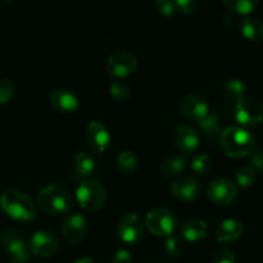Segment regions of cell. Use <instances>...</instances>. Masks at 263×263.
Returning <instances> with one entry per match:
<instances>
[{
	"label": "cell",
	"mask_w": 263,
	"mask_h": 263,
	"mask_svg": "<svg viewBox=\"0 0 263 263\" xmlns=\"http://www.w3.org/2000/svg\"><path fill=\"white\" fill-rule=\"evenodd\" d=\"M221 148L231 158H244L253 153L256 139L243 127H228L220 134Z\"/></svg>",
	"instance_id": "2"
},
{
	"label": "cell",
	"mask_w": 263,
	"mask_h": 263,
	"mask_svg": "<svg viewBox=\"0 0 263 263\" xmlns=\"http://www.w3.org/2000/svg\"><path fill=\"white\" fill-rule=\"evenodd\" d=\"M177 225V218L171 210L158 207L149 211L145 216V226L153 235L170 236L174 234Z\"/></svg>",
	"instance_id": "5"
},
{
	"label": "cell",
	"mask_w": 263,
	"mask_h": 263,
	"mask_svg": "<svg viewBox=\"0 0 263 263\" xmlns=\"http://www.w3.org/2000/svg\"><path fill=\"white\" fill-rule=\"evenodd\" d=\"M199 126L210 136H217L218 134H221L220 120L216 115H208L204 120L200 121Z\"/></svg>",
	"instance_id": "27"
},
{
	"label": "cell",
	"mask_w": 263,
	"mask_h": 263,
	"mask_svg": "<svg viewBox=\"0 0 263 263\" xmlns=\"http://www.w3.org/2000/svg\"><path fill=\"white\" fill-rule=\"evenodd\" d=\"M138 67V59L131 51L120 50L113 53L107 61L108 74L116 79H123L133 73Z\"/></svg>",
	"instance_id": "8"
},
{
	"label": "cell",
	"mask_w": 263,
	"mask_h": 263,
	"mask_svg": "<svg viewBox=\"0 0 263 263\" xmlns=\"http://www.w3.org/2000/svg\"><path fill=\"white\" fill-rule=\"evenodd\" d=\"M240 30L244 37L248 39L249 41H254V43L263 41V22L258 18H244Z\"/></svg>",
	"instance_id": "20"
},
{
	"label": "cell",
	"mask_w": 263,
	"mask_h": 263,
	"mask_svg": "<svg viewBox=\"0 0 263 263\" xmlns=\"http://www.w3.org/2000/svg\"><path fill=\"white\" fill-rule=\"evenodd\" d=\"M87 230H89V226H87L86 218L79 213L69 215L62 225V235L64 240L69 244H77L84 240Z\"/></svg>",
	"instance_id": "13"
},
{
	"label": "cell",
	"mask_w": 263,
	"mask_h": 263,
	"mask_svg": "<svg viewBox=\"0 0 263 263\" xmlns=\"http://www.w3.org/2000/svg\"><path fill=\"white\" fill-rule=\"evenodd\" d=\"M109 94L116 102H126L130 98V89L126 84L121 81H113L109 85Z\"/></svg>",
	"instance_id": "28"
},
{
	"label": "cell",
	"mask_w": 263,
	"mask_h": 263,
	"mask_svg": "<svg viewBox=\"0 0 263 263\" xmlns=\"http://www.w3.org/2000/svg\"><path fill=\"white\" fill-rule=\"evenodd\" d=\"M76 199L80 207L85 211L94 212L100 210L107 202V190L97 180L86 179L77 186Z\"/></svg>",
	"instance_id": "4"
},
{
	"label": "cell",
	"mask_w": 263,
	"mask_h": 263,
	"mask_svg": "<svg viewBox=\"0 0 263 263\" xmlns=\"http://www.w3.org/2000/svg\"><path fill=\"white\" fill-rule=\"evenodd\" d=\"M208 234V225L205 221L199 218H192L187 220L181 226V235L187 241H200L204 239Z\"/></svg>",
	"instance_id": "19"
},
{
	"label": "cell",
	"mask_w": 263,
	"mask_h": 263,
	"mask_svg": "<svg viewBox=\"0 0 263 263\" xmlns=\"http://www.w3.org/2000/svg\"><path fill=\"white\" fill-rule=\"evenodd\" d=\"M73 197L67 189L59 185L43 187L37 195V205L49 215H64L73 208Z\"/></svg>",
	"instance_id": "3"
},
{
	"label": "cell",
	"mask_w": 263,
	"mask_h": 263,
	"mask_svg": "<svg viewBox=\"0 0 263 263\" xmlns=\"http://www.w3.org/2000/svg\"><path fill=\"white\" fill-rule=\"evenodd\" d=\"M170 190L175 199L180 202H193L200 197L202 185L193 176H182L172 182Z\"/></svg>",
	"instance_id": "12"
},
{
	"label": "cell",
	"mask_w": 263,
	"mask_h": 263,
	"mask_svg": "<svg viewBox=\"0 0 263 263\" xmlns=\"http://www.w3.org/2000/svg\"><path fill=\"white\" fill-rule=\"evenodd\" d=\"M235 120L241 126H257L263 121V104L254 98H244L235 104Z\"/></svg>",
	"instance_id": "7"
},
{
	"label": "cell",
	"mask_w": 263,
	"mask_h": 263,
	"mask_svg": "<svg viewBox=\"0 0 263 263\" xmlns=\"http://www.w3.org/2000/svg\"><path fill=\"white\" fill-rule=\"evenodd\" d=\"M74 171L81 176H90L95 170V161L86 152H79L73 159Z\"/></svg>",
	"instance_id": "22"
},
{
	"label": "cell",
	"mask_w": 263,
	"mask_h": 263,
	"mask_svg": "<svg viewBox=\"0 0 263 263\" xmlns=\"http://www.w3.org/2000/svg\"><path fill=\"white\" fill-rule=\"evenodd\" d=\"M186 167V158L182 156H171L163 161L161 172L166 177H174L181 174Z\"/></svg>",
	"instance_id": "21"
},
{
	"label": "cell",
	"mask_w": 263,
	"mask_h": 263,
	"mask_svg": "<svg viewBox=\"0 0 263 263\" xmlns=\"http://www.w3.org/2000/svg\"><path fill=\"white\" fill-rule=\"evenodd\" d=\"M235 179L239 186L243 187V189H249L256 182L257 171L252 166H243L238 170Z\"/></svg>",
	"instance_id": "26"
},
{
	"label": "cell",
	"mask_w": 263,
	"mask_h": 263,
	"mask_svg": "<svg viewBox=\"0 0 263 263\" xmlns=\"http://www.w3.org/2000/svg\"><path fill=\"white\" fill-rule=\"evenodd\" d=\"M225 90V94L228 95L230 99L235 100L236 103L240 102L241 99H244V95H246L247 86L241 80L239 79H231L223 86Z\"/></svg>",
	"instance_id": "25"
},
{
	"label": "cell",
	"mask_w": 263,
	"mask_h": 263,
	"mask_svg": "<svg viewBox=\"0 0 263 263\" xmlns=\"http://www.w3.org/2000/svg\"><path fill=\"white\" fill-rule=\"evenodd\" d=\"M144 235V221L136 213H126L118 223V236L126 244H136Z\"/></svg>",
	"instance_id": "10"
},
{
	"label": "cell",
	"mask_w": 263,
	"mask_h": 263,
	"mask_svg": "<svg viewBox=\"0 0 263 263\" xmlns=\"http://www.w3.org/2000/svg\"><path fill=\"white\" fill-rule=\"evenodd\" d=\"M0 208L13 220L30 222L36 217V204L30 195L20 190L8 189L0 195Z\"/></svg>",
	"instance_id": "1"
},
{
	"label": "cell",
	"mask_w": 263,
	"mask_h": 263,
	"mask_svg": "<svg viewBox=\"0 0 263 263\" xmlns=\"http://www.w3.org/2000/svg\"><path fill=\"white\" fill-rule=\"evenodd\" d=\"M252 167H253L256 171L263 172V152H256V153H252Z\"/></svg>",
	"instance_id": "36"
},
{
	"label": "cell",
	"mask_w": 263,
	"mask_h": 263,
	"mask_svg": "<svg viewBox=\"0 0 263 263\" xmlns=\"http://www.w3.org/2000/svg\"><path fill=\"white\" fill-rule=\"evenodd\" d=\"M112 263H133V257H131L130 252L126 249H121L117 253L113 256Z\"/></svg>",
	"instance_id": "35"
},
{
	"label": "cell",
	"mask_w": 263,
	"mask_h": 263,
	"mask_svg": "<svg viewBox=\"0 0 263 263\" xmlns=\"http://www.w3.org/2000/svg\"><path fill=\"white\" fill-rule=\"evenodd\" d=\"M193 171L197 175H205L211 168V158L207 154H198L193 158L192 163H190Z\"/></svg>",
	"instance_id": "29"
},
{
	"label": "cell",
	"mask_w": 263,
	"mask_h": 263,
	"mask_svg": "<svg viewBox=\"0 0 263 263\" xmlns=\"http://www.w3.org/2000/svg\"><path fill=\"white\" fill-rule=\"evenodd\" d=\"M166 252L170 257L176 258V257L181 256V253L184 252V244H182V241L177 236H167Z\"/></svg>",
	"instance_id": "31"
},
{
	"label": "cell",
	"mask_w": 263,
	"mask_h": 263,
	"mask_svg": "<svg viewBox=\"0 0 263 263\" xmlns=\"http://www.w3.org/2000/svg\"><path fill=\"white\" fill-rule=\"evenodd\" d=\"M74 263H94V261L89 258V257H82V258H79Z\"/></svg>",
	"instance_id": "37"
},
{
	"label": "cell",
	"mask_w": 263,
	"mask_h": 263,
	"mask_svg": "<svg viewBox=\"0 0 263 263\" xmlns=\"http://www.w3.org/2000/svg\"><path fill=\"white\" fill-rule=\"evenodd\" d=\"M86 141L90 148L97 153H104L109 149L110 146V134L108 128L99 121H92L87 125L86 133Z\"/></svg>",
	"instance_id": "14"
},
{
	"label": "cell",
	"mask_w": 263,
	"mask_h": 263,
	"mask_svg": "<svg viewBox=\"0 0 263 263\" xmlns=\"http://www.w3.org/2000/svg\"><path fill=\"white\" fill-rule=\"evenodd\" d=\"M181 110L185 117L199 123L210 115V105L207 99L202 95L190 94L182 99Z\"/></svg>",
	"instance_id": "15"
},
{
	"label": "cell",
	"mask_w": 263,
	"mask_h": 263,
	"mask_svg": "<svg viewBox=\"0 0 263 263\" xmlns=\"http://www.w3.org/2000/svg\"><path fill=\"white\" fill-rule=\"evenodd\" d=\"M176 13L180 14H190L195 9L197 0H174Z\"/></svg>",
	"instance_id": "34"
},
{
	"label": "cell",
	"mask_w": 263,
	"mask_h": 263,
	"mask_svg": "<svg viewBox=\"0 0 263 263\" xmlns=\"http://www.w3.org/2000/svg\"><path fill=\"white\" fill-rule=\"evenodd\" d=\"M236 195H238V189L230 180H212L207 186V197L215 204L229 205L234 202Z\"/></svg>",
	"instance_id": "11"
},
{
	"label": "cell",
	"mask_w": 263,
	"mask_h": 263,
	"mask_svg": "<svg viewBox=\"0 0 263 263\" xmlns=\"http://www.w3.org/2000/svg\"><path fill=\"white\" fill-rule=\"evenodd\" d=\"M51 107L61 113H73L79 108L80 102L73 91L67 89H57L49 97Z\"/></svg>",
	"instance_id": "17"
},
{
	"label": "cell",
	"mask_w": 263,
	"mask_h": 263,
	"mask_svg": "<svg viewBox=\"0 0 263 263\" xmlns=\"http://www.w3.org/2000/svg\"><path fill=\"white\" fill-rule=\"evenodd\" d=\"M0 247L9 256L12 263L30 262V254L25 239L15 230L7 229L0 234Z\"/></svg>",
	"instance_id": "6"
},
{
	"label": "cell",
	"mask_w": 263,
	"mask_h": 263,
	"mask_svg": "<svg viewBox=\"0 0 263 263\" xmlns=\"http://www.w3.org/2000/svg\"><path fill=\"white\" fill-rule=\"evenodd\" d=\"M2 2H4V3H10V2H13V0H2Z\"/></svg>",
	"instance_id": "38"
},
{
	"label": "cell",
	"mask_w": 263,
	"mask_h": 263,
	"mask_svg": "<svg viewBox=\"0 0 263 263\" xmlns=\"http://www.w3.org/2000/svg\"><path fill=\"white\" fill-rule=\"evenodd\" d=\"M14 95V84L9 79L0 80V104H7Z\"/></svg>",
	"instance_id": "30"
},
{
	"label": "cell",
	"mask_w": 263,
	"mask_h": 263,
	"mask_svg": "<svg viewBox=\"0 0 263 263\" xmlns=\"http://www.w3.org/2000/svg\"><path fill=\"white\" fill-rule=\"evenodd\" d=\"M174 140L177 149L181 153H184L185 156L194 153L198 146H199V136H198L197 131L186 125L179 126L175 130Z\"/></svg>",
	"instance_id": "16"
},
{
	"label": "cell",
	"mask_w": 263,
	"mask_h": 263,
	"mask_svg": "<svg viewBox=\"0 0 263 263\" xmlns=\"http://www.w3.org/2000/svg\"><path fill=\"white\" fill-rule=\"evenodd\" d=\"M157 10L163 17H172L176 13L174 0H156Z\"/></svg>",
	"instance_id": "32"
},
{
	"label": "cell",
	"mask_w": 263,
	"mask_h": 263,
	"mask_svg": "<svg viewBox=\"0 0 263 263\" xmlns=\"http://www.w3.org/2000/svg\"><path fill=\"white\" fill-rule=\"evenodd\" d=\"M28 249L37 257H51L58 252L59 243L57 236L49 231L40 230L33 233L28 239Z\"/></svg>",
	"instance_id": "9"
},
{
	"label": "cell",
	"mask_w": 263,
	"mask_h": 263,
	"mask_svg": "<svg viewBox=\"0 0 263 263\" xmlns=\"http://www.w3.org/2000/svg\"><path fill=\"white\" fill-rule=\"evenodd\" d=\"M223 5L236 14H251L259 4V0H222Z\"/></svg>",
	"instance_id": "23"
},
{
	"label": "cell",
	"mask_w": 263,
	"mask_h": 263,
	"mask_svg": "<svg viewBox=\"0 0 263 263\" xmlns=\"http://www.w3.org/2000/svg\"><path fill=\"white\" fill-rule=\"evenodd\" d=\"M116 162H117V167L120 168V171H122L126 175L134 174L138 168V158L130 151L121 152L117 156V161Z\"/></svg>",
	"instance_id": "24"
},
{
	"label": "cell",
	"mask_w": 263,
	"mask_h": 263,
	"mask_svg": "<svg viewBox=\"0 0 263 263\" xmlns=\"http://www.w3.org/2000/svg\"><path fill=\"white\" fill-rule=\"evenodd\" d=\"M213 263H236V257L230 249L222 248L216 252L215 257H213Z\"/></svg>",
	"instance_id": "33"
},
{
	"label": "cell",
	"mask_w": 263,
	"mask_h": 263,
	"mask_svg": "<svg viewBox=\"0 0 263 263\" xmlns=\"http://www.w3.org/2000/svg\"><path fill=\"white\" fill-rule=\"evenodd\" d=\"M243 222L235 218H229V220L222 221L216 229V239L220 243H231V241L238 240L243 235Z\"/></svg>",
	"instance_id": "18"
}]
</instances>
